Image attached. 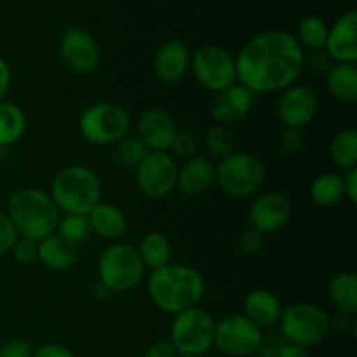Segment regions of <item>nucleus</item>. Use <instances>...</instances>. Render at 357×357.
Listing matches in <instances>:
<instances>
[{
    "label": "nucleus",
    "mask_w": 357,
    "mask_h": 357,
    "mask_svg": "<svg viewBox=\"0 0 357 357\" xmlns=\"http://www.w3.org/2000/svg\"><path fill=\"white\" fill-rule=\"evenodd\" d=\"M234 58L237 84L255 96L282 93L296 84L305 68V51L295 35L286 30H267L255 35Z\"/></svg>",
    "instance_id": "nucleus-1"
},
{
    "label": "nucleus",
    "mask_w": 357,
    "mask_h": 357,
    "mask_svg": "<svg viewBox=\"0 0 357 357\" xmlns=\"http://www.w3.org/2000/svg\"><path fill=\"white\" fill-rule=\"evenodd\" d=\"M146 295L157 310L176 316L201 305L206 295V281L197 268L171 261L166 267L150 272Z\"/></svg>",
    "instance_id": "nucleus-2"
},
{
    "label": "nucleus",
    "mask_w": 357,
    "mask_h": 357,
    "mask_svg": "<svg viewBox=\"0 0 357 357\" xmlns=\"http://www.w3.org/2000/svg\"><path fill=\"white\" fill-rule=\"evenodd\" d=\"M6 213L17 236L35 243H40L42 239L54 234L61 216L49 192L35 187L14 190L7 199Z\"/></svg>",
    "instance_id": "nucleus-3"
},
{
    "label": "nucleus",
    "mask_w": 357,
    "mask_h": 357,
    "mask_svg": "<svg viewBox=\"0 0 357 357\" xmlns=\"http://www.w3.org/2000/svg\"><path fill=\"white\" fill-rule=\"evenodd\" d=\"M103 185L96 171L86 164L63 167L51 183L49 195L61 215H89L101 202Z\"/></svg>",
    "instance_id": "nucleus-4"
},
{
    "label": "nucleus",
    "mask_w": 357,
    "mask_h": 357,
    "mask_svg": "<svg viewBox=\"0 0 357 357\" xmlns=\"http://www.w3.org/2000/svg\"><path fill=\"white\" fill-rule=\"evenodd\" d=\"M145 274L146 268L135 244L112 243L98 260V282L112 295L132 291L145 279Z\"/></svg>",
    "instance_id": "nucleus-5"
},
{
    "label": "nucleus",
    "mask_w": 357,
    "mask_h": 357,
    "mask_svg": "<svg viewBox=\"0 0 357 357\" xmlns=\"http://www.w3.org/2000/svg\"><path fill=\"white\" fill-rule=\"evenodd\" d=\"M216 319L204 307H194L174 316L169 342L178 356L202 357L215 347Z\"/></svg>",
    "instance_id": "nucleus-6"
},
{
    "label": "nucleus",
    "mask_w": 357,
    "mask_h": 357,
    "mask_svg": "<svg viewBox=\"0 0 357 357\" xmlns=\"http://www.w3.org/2000/svg\"><path fill=\"white\" fill-rule=\"evenodd\" d=\"M131 129V117L124 107L112 101H100L80 114L79 132L87 143L96 146L117 145Z\"/></svg>",
    "instance_id": "nucleus-7"
},
{
    "label": "nucleus",
    "mask_w": 357,
    "mask_h": 357,
    "mask_svg": "<svg viewBox=\"0 0 357 357\" xmlns=\"http://www.w3.org/2000/svg\"><path fill=\"white\" fill-rule=\"evenodd\" d=\"M278 324L286 342L305 349L323 344L331 333L326 310L309 302L293 303L282 309Z\"/></svg>",
    "instance_id": "nucleus-8"
},
{
    "label": "nucleus",
    "mask_w": 357,
    "mask_h": 357,
    "mask_svg": "<svg viewBox=\"0 0 357 357\" xmlns=\"http://www.w3.org/2000/svg\"><path fill=\"white\" fill-rule=\"evenodd\" d=\"M265 181V166L257 155L234 152L215 164V183L229 197H253Z\"/></svg>",
    "instance_id": "nucleus-9"
},
{
    "label": "nucleus",
    "mask_w": 357,
    "mask_h": 357,
    "mask_svg": "<svg viewBox=\"0 0 357 357\" xmlns=\"http://www.w3.org/2000/svg\"><path fill=\"white\" fill-rule=\"evenodd\" d=\"M190 70L199 86L209 93H218L237 82L236 58L215 44L202 45L192 54Z\"/></svg>",
    "instance_id": "nucleus-10"
},
{
    "label": "nucleus",
    "mask_w": 357,
    "mask_h": 357,
    "mask_svg": "<svg viewBox=\"0 0 357 357\" xmlns=\"http://www.w3.org/2000/svg\"><path fill=\"white\" fill-rule=\"evenodd\" d=\"M178 164L169 152H149L135 167L138 190L152 201L166 199L176 190Z\"/></svg>",
    "instance_id": "nucleus-11"
},
{
    "label": "nucleus",
    "mask_w": 357,
    "mask_h": 357,
    "mask_svg": "<svg viewBox=\"0 0 357 357\" xmlns=\"http://www.w3.org/2000/svg\"><path fill=\"white\" fill-rule=\"evenodd\" d=\"M264 344V331L244 314L216 321L215 347L229 357H251Z\"/></svg>",
    "instance_id": "nucleus-12"
},
{
    "label": "nucleus",
    "mask_w": 357,
    "mask_h": 357,
    "mask_svg": "<svg viewBox=\"0 0 357 357\" xmlns=\"http://www.w3.org/2000/svg\"><path fill=\"white\" fill-rule=\"evenodd\" d=\"M319 96L305 84L286 87L278 101V117L284 128L305 129L319 114Z\"/></svg>",
    "instance_id": "nucleus-13"
},
{
    "label": "nucleus",
    "mask_w": 357,
    "mask_h": 357,
    "mask_svg": "<svg viewBox=\"0 0 357 357\" xmlns=\"http://www.w3.org/2000/svg\"><path fill=\"white\" fill-rule=\"evenodd\" d=\"M59 56L70 72L89 75L100 66L101 49L93 33L84 28H70L59 42Z\"/></svg>",
    "instance_id": "nucleus-14"
},
{
    "label": "nucleus",
    "mask_w": 357,
    "mask_h": 357,
    "mask_svg": "<svg viewBox=\"0 0 357 357\" xmlns=\"http://www.w3.org/2000/svg\"><path fill=\"white\" fill-rule=\"evenodd\" d=\"M291 201L279 192H267L258 195L251 204L248 218L251 229L260 234H274L281 230L291 218Z\"/></svg>",
    "instance_id": "nucleus-15"
},
{
    "label": "nucleus",
    "mask_w": 357,
    "mask_h": 357,
    "mask_svg": "<svg viewBox=\"0 0 357 357\" xmlns=\"http://www.w3.org/2000/svg\"><path fill=\"white\" fill-rule=\"evenodd\" d=\"M253 105L255 94L236 82L215 93L209 105V114L216 124L232 128L234 124H239L243 119H246Z\"/></svg>",
    "instance_id": "nucleus-16"
},
{
    "label": "nucleus",
    "mask_w": 357,
    "mask_h": 357,
    "mask_svg": "<svg viewBox=\"0 0 357 357\" xmlns=\"http://www.w3.org/2000/svg\"><path fill=\"white\" fill-rule=\"evenodd\" d=\"M136 135L152 152H167L178 135L176 121L162 108H149L138 117Z\"/></svg>",
    "instance_id": "nucleus-17"
},
{
    "label": "nucleus",
    "mask_w": 357,
    "mask_h": 357,
    "mask_svg": "<svg viewBox=\"0 0 357 357\" xmlns=\"http://www.w3.org/2000/svg\"><path fill=\"white\" fill-rule=\"evenodd\" d=\"M324 52L333 63H357V13L345 10L328 30Z\"/></svg>",
    "instance_id": "nucleus-18"
},
{
    "label": "nucleus",
    "mask_w": 357,
    "mask_h": 357,
    "mask_svg": "<svg viewBox=\"0 0 357 357\" xmlns=\"http://www.w3.org/2000/svg\"><path fill=\"white\" fill-rule=\"evenodd\" d=\"M190 49L183 40L164 42L153 58V73L164 84H176L190 70Z\"/></svg>",
    "instance_id": "nucleus-19"
},
{
    "label": "nucleus",
    "mask_w": 357,
    "mask_h": 357,
    "mask_svg": "<svg viewBox=\"0 0 357 357\" xmlns=\"http://www.w3.org/2000/svg\"><path fill=\"white\" fill-rule=\"evenodd\" d=\"M215 185V162L204 155H195L178 166L176 188L185 197H201Z\"/></svg>",
    "instance_id": "nucleus-20"
},
{
    "label": "nucleus",
    "mask_w": 357,
    "mask_h": 357,
    "mask_svg": "<svg viewBox=\"0 0 357 357\" xmlns=\"http://www.w3.org/2000/svg\"><path fill=\"white\" fill-rule=\"evenodd\" d=\"M37 261L51 272H66L79 261V246L54 232L37 243Z\"/></svg>",
    "instance_id": "nucleus-21"
},
{
    "label": "nucleus",
    "mask_w": 357,
    "mask_h": 357,
    "mask_svg": "<svg viewBox=\"0 0 357 357\" xmlns=\"http://www.w3.org/2000/svg\"><path fill=\"white\" fill-rule=\"evenodd\" d=\"M244 316L253 321L260 328L275 326L281 319V314L284 307L281 305V300L278 298L274 291L265 288H257L250 291L244 298Z\"/></svg>",
    "instance_id": "nucleus-22"
},
{
    "label": "nucleus",
    "mask_w": 357,
    "mask_h": 357,
    "mask_svg": "<svg viewBox=\"0 0 357 357\" xmlns=\"http://www.w3.org/2000/svg\"><path fill=\"white\" fill-rule=\"evenodd\" d=\"M87 220H89L91 232L101 239L114 241V243H117L128 230V218L124 211L112 202L101 201L96 208L91 209Z\"/></svg>",
    "instance_id": "nucleus-23"
},
{
    "label": "nucleus",
    "mask_w": 357,
    "mask_h": 357,
    "mask_svg": "<svg viewBox=\"0 0 357 357\" xmlns=\"http://www.w3.org/2000/svg\"><path fill=\"white\" fill-rule=\"evenodd\" d=\"M326 91L333 100L344 105L357 101V65L333 63L326 75Z\"/></svg>",
    "instance_id": "nucleus-24"
},
{
    "label": "nucleus",
    "mask_w": 357,
    "mask_h": 357,
    "mask_svg": "<svg viewBox=\"0 0 357 357\" xmlns=\"http://www.w3.org/2000/svg\"><path fill=\"white\" fill-rule=\"evenodd\" d=\"M136 248H138V253L142 257L143 265L150 272L166 267L173 260V246H171V241L167 239L166 234L159 232V230L146 232Z\"/></svg>",
    "instance_id": "nucleus-25"
},
{
    "label": "nucleus",
    "mask_w": 357,
    "mask_h": 357,
    "mask_svg": "<svg viewBox=\"0 0 357 357\" xmlns=\"http://www.w3.org/2000/svg\"><path fill=\"white\" fill-rule=\"evenodd\" d=\"M328 295L337 312L356 316L357 314V275L356 272L344 271L331 278Z\"/></svg>",
    "instance_id": "nucleus-26"
},
{
    "label": "nucleus",
    "mask_w": 357,
    "mask_h": 357,
    "mask_svg": "<svg viewBox=\"0 0 357 357\" xmlns=\"http://www.w3.org/2000/svg\"><path fill=\"white\" fill-rule=\"evenodd\" d=\"M28 119L23 108L9 100L0 101V146H13L24 136Z\"/></svg>",
    "instance_id": "nucleus-27"
},
{
    "label": "nucleus",
    "mask_w": 357,
    "mask_h": 357,
    "mask_svg": "<svg viewBox=\"0 0 357 357\" xmlns=\"http://www.w3.org/2000/svg\"><path fill=\"white\" fill-rule=\"evenodd\" d=\"M309 194L314 204H317L319 208H333V206L340 204L345 199L342 173L330 171V173L316 176L310 183Z\"/></svg>",
    "instance_id": "nucleus-28"
},
{
    "label": "nucleus",
    "mask_w": 357,
    "mask_h": 357,
    "mask_svg": "<svg viewBox=\"0 0 357 357\" xmlns=\"http://www.w3.org/2000/svg\"><path fill=\"white\" fill-rule=\"evenodd\" d=\"M330 159L340 171L357 167V131L354 128H344L331 138Z\"/></svg>",
    "instance_id": "nucleus-29"
},
{
    "label": "nucleus",
    "mask_w": 357,
    "mask_h": 357,
    "mask_svg": "<svg viewBox=\"0 0 357 357\" xmlns=\"http://www.w3.org/2000/svg\"><path fill=\"white\" fill-rule=\"evenodd\" d=\"M328 30H330V26L323 17L307 16L298 23L295 38L302 47L310 49V51H324Z\"/></svg>",
    "instance_id": "nucleus-30"
},
{
    "label": "nucleus",
    "mask_w": 357,
    "mask_h": 357,
    "mask_svg": "<svg viewBox=\"0 0 357 357\" xmlns=\"http://www.w3.org/2000/svg\"><path fill=\"white\" fill-rule=\"evenodd\" d=\"M204 146L209 155L222 160L236 152V136L227 126L213 124L204 135Z\"/></svg>",
    "instance_id": "nucleus-31"
},
{
    "label": "nucleus",
    "mask_w": 357,
    "mask_h": 357,
    "mask_svg": "<svg viewBox=\"0 0 357 357\" xmlns=\"http://www.w3.org/2000/svg\"><path fill=\"white\" fill-rule=\"evenodd\" d=\"M146 152H149V149L143 145V142L138 138V135H136V132H132V135L129 132V135H126L124 138L115 145L114 157L115 162H117L119 166L135 171V167L142 162V159L145 157Z\"/></svg>",
    "instance_id": "nucleus-32"
},
{
    "label": "nucleus",
    "mask_w": 357,
    "mask_h": 357,
    "mask_svg": "<svg viewBox=\"0 0 357 357\" xmlns=\"http://www.w3.org/2000/svg\"><path fill=\"white\" fill-rule=\"evenodd\" d=\"M56 234H59L63 239L70 241V243L79 246L80 243L89 239V236L93 232H91L87 215H61L59 216Z\"/></svg>",
    "instance_id": "nucleus-33"
},
{
    "label": "nucleus",
    "mask_w": 357,
    "mask_h": 357,
    "mask_svg": "<svg viewBox=\"0 0 357 357\" xmlns=\"http://www.w3.org/2000/svg\"><path fill=\"white\" fill-rule=\"evenodd\" d=\"M167 152L174 157V159H192V157L197 155L199 152V142L194 135H188V132H180L174 136L173 143H171L169 150Z\"/></svg>",
    "instance_id": "nucleus-34"
},
{
    "label": "nucleus",
    "mask_w": 357,
    "mask_h": 357,
    "mask_svg": "<svg viewBox=\"0 0 357 357\" xmlns=\"http://www.w3.org/2000/svg\"><path fill=\"white\" fill-rule=\"evenodd\" d=\"M14 261L20 265H33L37 261V243L26 237H17V241L14 243L13 250H10Z\"/></svg>",
    "instance_id": "nucleus-35"
},
{
    "label": "nucleus",
    "mask_w": 357,
    "mask_h": 357,
    "mask_svg": "<svg viewBox=\"0 0 357 357\" xmlns=\"http://www.w3.org/2000/svg\"><path fill=\"white\" fill-rule=\"evenodd\" d=\"M17 232L14 229L13 222L10 218L7 216L6 211L0 209V257L3 255H9L10 250H13L14 243L17 241Z\"/></svg>",
    "instance_id": "nucleus-36"
},
{
    "label": "nucleus",
    "mask_w": 357,
    "mask_h": 357,
    "mask_svg": "<svg viewBox=\"0 0 357 357\" xmlns=\"http://www.w3.org/2000/svg\"><path fill=\"white\" fill-rule=\"evenodd\" d=\"M265 244V236L260 234L258 230L255 229H248L241 234L239 237V250L241 253L246 255V257H253V255L260 253L261 248Z\"/></svg>",
    "instance_id": "nucleus-37"
},
{
    "label": "nucleus",
    "mask_w": 357,
    "mask_h": 357,
    "mask_svg": "<svg viewBox=\"0 0 357 357\" xmlns=\"http://www.w3.org/2000/svg\"><path fill=\"white\" fill-rule=\"evenodd\" d=\"M33 345L24 338H9L0 344V357H31Z\"/></svg>",
    "instance_id": "nucleus-38"
},
{
    "label": "nucleus",
    "mask_w": 357,
    "mask_h": 357,
    "mask_svg": "<svg viewBox=\"0 0 357 357\" xmlns=\"http://www.w3.org/2000/svg\"><path fill=\"white\" fill-rule=\"evenodd\" d=\"M305 145V136L302 129L284 128L281 135V149L286 153H298Z\"/></svg>",
    "instance_id": "nucleus-39"
},
{
    "label": "nucleus",
    "mask_w": 357,
    "mask_h": 357,
    "mask_svg": "<svg viewBox=\"0 0 357 357\" xmlns=\"http://www.w3.org/2000/svg\"><path fill=\"white\" fill-rule=\"evenodd\" d=\"M303 66H309L312 72L324 73V75H326L328 70L333 66V61H331L330 56L324 51H310L309 54H305V63H303Z\"/></svg>",
    "instance_id": "nucleus-40"
},
{
    "label": "nucleus",
    "mask_w": 357,
    "mask_h": 357,
    "mask_svg": "<svg viewBox=\"0 0 357 357\" xmlns=\"http://www.w3.org/2000/svg\"><path fill=\"white\" fill-rule=\"evenodd\" d=\"M31 357H75V354L63 344L51 342V344H42L40 347L35 349Z\"/></svg>",
    "instance_id": "nucleus-41"
},
{
    "label": "nucleus",
    "mask_w": 357,
    "mask_h": 357,
    "mask_svg": "<svg viewBox=\"0 0 357 357\" xmlns=\"http://www.w3.org/2000/svg\"><path fill=\"white\" fill-rule=\"evenodd\" d=\"M142 357H178V354L169 340H159L150 344L149 347L143 351Z\"/></svg>",
    "instance_id": "nucleus-42"
},
{
    "label": "nucleus",
    "mask_w": 357,
    "mask_h": 357,
    "mask_svg": "<svg viewBox=\"0 0 357 357\" xmlns=\"http://www.w3.org/2000/svg\"><path fill=\"white\" fill-rule=\"evenodd\" d=\"M344 178V195L345 199H349L351 204H356L357 202V167H352V169L345 171L342 174Z\"/></svg>",
    "instance_id": "nucleus-43"
},
{
    "label": "nucleus",
    "mask_w": 357,
    "mask_h": 357,
    "mask_svg": "<svg viewBox=\"0 0 357 357\" xmlns=\"http://www.w3.org/2000/svg\"><path fill=\"white\" fill-rule=\"evenodd\" d=\"M10 84H13V72H10L7 59L0 54V101L6 100L7 93L10 89Z\"/></svg>",
    "instance_id": "nucleus-44"
},
{
    "label": "nucleus",
    "mask_w": 357,
    "mask_h": 357,
    "mask_svg": "<svg viewBox=\"0 0 357 357\" xmlns=\"http://www.w3.org/2000/svg\"><path fill=\"white\" fill-rule=\"evenodd\" d=\"M275 357H310V356H309V349L302 347V345L284 342V344L275 351Z\"/></svg>",
    "instance_id": "nucleus-45"
},
{
    "label": "nucleus",
    "mask_w": 357,
    "mask_h": 357,
    "mask_svg": "<svg viewBox=\"0 0 357 357\" xmlns=\"http://www.w3.org/2000/svg\"><path fill=\"white\" fill-rule=\"evenodd\" d=\"M91 295H93V298L98 300V302H103V300H107L112 293L108 291V289L105 288L101 282H96V284L93 286V291H91Z\"/></svg>",
    "instance_id": "nucleus-46"
},
{
    "label": "nucleus",
    "mask_w": 357,
    "mask_h": 357,
    "mask_svg": "<svg viewBox=\"0 0 357 357\" xmlns=\"http://www.w3.org/2000/svg\"><path fill=\"white\" fill-rule=\"evenodd\" d=\"M77 2H89V0H77Z\"/></svg>",
    "instance_id": "nucleus-47"
},
{
    "label": "nucleus",
    "mask_w": 357,
    "mask_h": 357,
    "mask_svg": "<svg viewBox=\"0 0 357 357\" xmlns=\"http://www.w3.org/2000/svg\"><path fill=\"white\" fill-rule=\"evenodd\" d=\"M178 357H181V356H178Z\"/></svg>",
    "instance_id": "nucleus-48"
}]
</instances>
